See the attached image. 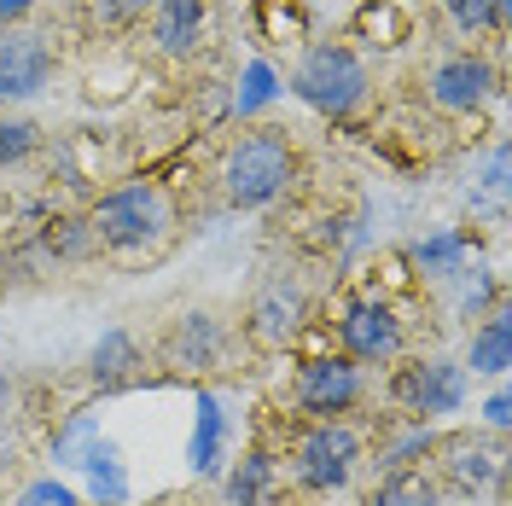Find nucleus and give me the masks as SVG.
Segmentation results:
<instances>
[{
  "mask_svg": "<svg viewBox=\"0 0 512 506\" xmlns=\"http://www.w3.org/2000/svg\"><path fill=\"white\" fill-rule=\"evenodd\" d=\"M94 245L117 262H152L175 239V198L158 181H123L94 204Z\"/></svg>",
  "mask_w": 512,
  "mask_h": 506,
  "instance_id": "obj_1",
  "label": "nucleus"
},
{
  "mask_svg": "<svg viewBox=\"0 0 512 506\" xmlns=\"http://www.w3.org/2000/svg\"><path fill=\"white\" fill-rule=\"evenodd\" d=\"M222 198L233 210H268L274 198H286L297 181V146L286 128H245L222 152Z\"/></svg>",
  "mask_w": 512,
  "mask_h": 506,
  "instance_id": "obj_2",
  "label": "nucleus"
},
{
  "mask_svg": "<svg viewBox=\"0 0 512 506\" xmlns=\"http://www.w3.org/2000/svg\"><path fill=\"white\" fill-rule=\"evenodd\" d=\"M367 88H373V76H367L361 53L344 47V41H315V47H303V59L291 64V94L309 111H320V117H350L367 99Z\"/></svg>",
  "mask_w": 512,
  "mask_h": 506,
  "instance_id": "obj_3",
  "label": "nucleus"
},
{
  "mask_svg": "<svg viewBox=\"0 0 512 506\" xmlns=\"http://www.w3.org/2000/svg\"><path fill=\"white\" fill-rule=\"evenodd\" d=\"M361 460H367V448H361V431H355L350 419H309L297 431V443H291V477L309 495L350 489V477L361 472Z\"/></svg>",
  "mask_w": 512,
  "mask_h": 506,
  "instance_id": "obj_4",
  "label": "nucleus"
},
{
  "mask_svg": "<svg viewBox=\"0 0 512 506\" xmlns=\"http://www.w3.org/2000/svg\"><path fill=\"white\" fill-rule=\"evenodd\" d=\"M390 402L408 413L414 425L448 419V413L466 408V367H460V361H443V355L402 361V367L390 373Z\"/></svg>",
  "mask_w": 512,
  "mask_h": 506,
  "instance_id": "obj_5",
  "label": "nucleus"
},
{
  "mask_svg": "<svg viewBox=\"0 0 512 506\" xmlns=\"http://www.w3.org/2000/svg\"><path fill=\"white\" fill-rule=\"evenodd\" d=\"M338 355H350L355 367H390L402 361L408 349V332H402V315L390 297H350L338 309Z\"/></svg>",
  "mask_w": 512,
  "mask_h": 506,
  "instance_id": "obj_6",
  "label": "nucleus"
},
{
  "mask_svg": "<svg viewBox=\"0 0 512 506\" xmlns=\"http://www.w3.org/2000/svg\"><path fill=\"white\" fill-rule=\"evenodd\" d=\"M361 396H367V379L350 355H309L291 379V408L303 419H344L361 408Z\"/></svg>",
  "mask_w": 512,
  "mask_h": 506,
  "instance_id": "obj_7",
  "label": "nucleus"
},
{
  "mask_svg": "<svg viewBox=\"0 0 512 506\" xmlns=\"http://www.w3.org/2000/svg\"><path fill=\"white\" fill-rule=\"evenodd\" d=\"M437 454V489H454L460 501H478L489 489H501L507 477V448L495 437H448V443L431 448Z\"/></svg>",
  "mask_w": 512,
  "mask_h": 506,
  "instance_id": "obj_8",
  "label": "nucleus"
},
{
  "mask_svg": "<svg viewBox=\"0 0 512 506\" xmlns=\"http://www.w3.org/2000/svg\"><path fill=\"white\" fill-rule=\"evenodd\" d=\"M227 326L210 309H187V315L169 320V332H163V367L169 373H181V379H204V373H222L227 361Z\"/></svg>",
  "mask_w": 512,
  "mask_h": 506,
  "instance_id": "obj_9",
  "label": "nucleus"
},
{
  "mask_svg": "<svg viewBox=\"0 0 512 506\" xmlns=\"http://www.w3.org/2000/svg\"><path fill=\"white\" fill-rule=\"evenodd\" d=\"M53 82V47L30 24H0V105H24Z\"/></svg>",
  "mask_w": 512,
  "mask_h": 506,
  "instance_id": "obj_10",
  "label": "nucleus"
},
{
  "mask_svg": "<svg viewBox=\"0 0 512 506\" xmlns=\"http://www.w3.org/2000/svg\"><path fill=\"white\" fill-rule=\"evenodd\" d=\"M425 94L437 111L448 117H472L483 99L501 94V76H495V64L478 59V53H443V59L431 64V76H425Z\"/></svg>",
  "mask_w": 512,
  "mask_h": 506,
  "instance_id": "obj_11",
  "label": "nucleus"
},
{
  "mask_svg": "<svg viewBox=\"0 0 512 506\" xmlns=\"http://www.w3.org/2000/svg\"><path fill=\"white\" fill-rule=\"evenodd\" d=\"M303 320H309L303 285L291 280V274H274V280L251 297V309H245V338L262 344V349H286L291 338L303 332Z\"/></svg>",
  "mask_w": 512,
  "mask_h": 506,
  "instance_id": "obj_12",
  "label": "nucleus"
},
{
  "mask_svg": "<svg viewBox=\"0 0 512 506\" xmlns=\"http://www.w3.org/2000/svg\"><path fill=\"white\" fill-rule=\"evenodd\" d=\"M227 408L216 390H192V437H187V466L192 477H222V460H227Z\"/></svg>",
  "mask_w": 512,
  "mask_h": 506,
  "instance_id": "obj_13",
  "label": "nucleus"
},
{
  "mask_svg": "<svg viewBox=\"0 0 512 506\" xmlns=\"http://www.w3.org/2000/svg\"><path fill=\"white\" fill-rule=\"evenodd\" d=\"M210 6L204 0H152V47L163 59H192L204 47Z\"/></svg>",
  "mask_w": 512,
  "mask_h": 506,
  "instance_id": "obj_14",
  "label": "nucleus"
},
{
  "mask_svg": "<svg viewBox=\"0 0 512 506\" xmlns=\"http://www.w3.org/2000/svg\"><path fill=\"white\" fill-rule=\"evenodd\" d=\"M280 489H286V477H280V460L268 448L239 454V466L222 477L227 506H280Z\"/></svg>",
  "mask_w": 512,
  "mask_h": 506,
  "instance_id": "obj_15",
  "label": "nucleus"
},
{
  "mask_svg": "<svg viewBox=\"0 0 512 506\" xmlns=\"http://www.w3.org/2000/svg\"><path fill=\"white\" fill-rule=\"evenodd\" d=\"M76 472L88 477V501L94 506H128V466H123V448L94 437L88 454L76 460Z\"/></svg>",
  "mask_w": 512,
  "mask_h": 506,
  "instance_id": "obj_16",
  "label": "nucleus"
},
{
  "mask_svg": "<svg viewBox=\"0 0 512 506\" xmlns=\"http://www.w3.org/2000/svg\"><path fill=\"white\" fill-rule=\"evenodd\" d=\"M466 367H472V373H483V379H501V373L512 367V320H507V303H495V309L472 326Z\"/></svg>",
  "mask_w": 512,
  "mask_h": 506,
  "instance_id": "obj_17",
  "label": "nucleus"
},
{
  "mask_svg": "<svg viewBox=\"0 0 512 506\" xmlns=\"http://www.w3.org/2000/svg\"><path fill=\"white\" fill-rule=\"evenodd\" d=\"M408 262H414L425 280H454L460 268H472V239L460 233V227H437V233H425V239H414V251H408Z\"/></svg>",
  "mask_w": 512,
  "mask_h": 506,
  "instance_id": "obj_18",
  "label": "nucleus"
},
{
  "mask_svg": "<svg viewBox=\"0 0 512 506\" xmlns=\"http://www.w3.org/2000/svg\"><path fill=\"white\" fill-rule=\"evenodd\" d=\"M88 367H94V384L99 390H123V384L140 379V344H134V332H123V326H111V332H99L94 355H88Z\"/></svg>",
  "mask_w": 512,
  "mask_h": 506,
  "instance_id": "obj_19",
  "label": "nucleus"
},
{
  "mask_svg": "<svg viewBox=\"0 0 512 506\" xmlns=\"http://www.w3.org/2000/svg\"><path fill=\"white\" fill-rule=\"evenodd\" d=\"M437 448V431L431 425H390V437H379V454H373V472L390 477V472H414L419 460H431Z\"/></svg>",
  "mask_w": 512,
  "mask_h": 506,
  "instance_id": "obj_20",
  "label": "nucleus"
},
{
  "mask_svg": "<svg viewBox=\"0 0 512 506\" xmlns=\"http://www.w3.org/2000/svg\"><path fill=\"white\" fill-rule=\"evenodd\" d=\"M355 35L373 41V47H402V41L414 35V18H408L396 0H367V6L355 12Z\"/></svg>",
  "mask_w": 512,
  "mask_h": 506,
  "instance_id": "obj_21",
  "label": "nucleus"
},
{
  "mask_svg": "<svg viewBox=\"0 0 512 506\" xmlns=\"http://www.w3.org/2000/svg\"><path fill=\"white\" fill-rule=\"evenodd\" d=\"M437 501H443L437 477H425V466H414V472L379 477V489H373V501L367 506H437Z\"/></svg>",
  "mask_w": 512,
  "mask_h": 506,
  "instance_id": "obj_22",
  "label": "nucleus"
},
{
  "mask_svg": "<svg viewBox=\"0 0 512 506\" xmlns=\"http://www.w3.org/2000/svg\"><path fill=\"white\" fill-rule=\"evenodd\" d=\"M443 12L460 35H501L512 18V0H443Z\"/></svg>",
  "mask_w": 512,
  "mask_h": 506,
  "instance_id": "obj_23",
  "label": "nucleus"
},
{
  "mask_svg": "<svg viewBox=\"0 0 512 506\" xmlns=\"http://www.w3.org/2000/svg\"><path fill=\"white\" fill-rule=\"evenodd\" d=\"M274 94H280V76H274V64H268V59H251L245 70H239L233 111H239V117H256L262 105H274Z\"/></svg>",
  "mask_w": 512,
  "mask_h": 506,
  "instance_id": "obj_24",
  "label": "nucleus"
},
{
  "mask_svg": "<svg viewBox=\"0 0 512 506\" xmlns=\"http://www.w3.org/2000/svg\"><path fill=\"white\" fill-rule=\"evenodd\" d=\"M41 251L53 256V262H82V256H94V227L88 222H47L41 233Z\"/></svg>",
  "mask_w": 512,
  "mask_h": 506,
  "instance_id": "obj_25",
  "label": "nucleus"
},
{
  "mask_svg": "<svg viewBox=\"0 0 512 506\" xmlns=\"http://www.w3.org/2000/svg\"><path fill=\"white\" fill-rule=\"evenodd\" d=\"M94 437H99V413H70L59 431H53V448H47V454H53V466H76V460L88 454Z\"/></svg>",
  "mask_w": 512,
  "mask_h": 506,
  "instance_id": "obj_26",
  "label": "nucleus"
},
{
  "mask_svg": "<svg viewBox=\"0 0 512 506\" xmlns=\"http://www.w3.org/2000/svg\"><path fill=\"white\" fill-rule=\"evenodd\" d=\"M41 146V128L24 123V117H0V169H12V163H24Z\"/></svg>",
  "mask_w": 512,
  "mask_h": 506,
  "instance_id": "obj_27",
  "label": "nucleus"
},
{
  "mask_svg": "<svg viewBox=\"0 0 512 506\" xmlns=\"http://www.w3.org/2000/svg\"><path fill=\"white\" fill-rule=\"evenodd\" d=\"M146 12H152V0H88V18L99 30H123V24L146 18Z\"/></svg>",
  "mask_w": 512,
  "mask_h": 506,
  "instance_id": "obj_28",
  "label": "nucleus"
},
{
  "mask_svg": "<svg viewBox=\"0 0 512 506\" xmlns=\"http://www.w3.org/2000/svg\"><path fill=\"white\" fill-rule=\"evenodd\" d=\"M262 30L274 35V41H297V35H303V12H297V6H291V0H262Z\"/></svg>",
  "mask_w": 512,
  "mask_h": 506,
  "instance_id": "obj_29",
  "label": "nucleus"
},
{
  "mask_svg": "<svg viewBox=\"0 0 512 506\" xmlns=\"http://www.w3.org/2000/svg\"><path fill=\"white\" fill-rule=\"evenodd\" d=\"M18 506H82V495L70 483H59V477H35L30 489L18 495Z\"/></svg>",
  "mask_w": 512,
  "mask_h": 506,
  "instance_id": "obj_30",
  "label": "nucleus"
},
{
  "mask_svg": "<svg viewBox=\"0 0 512 506\" xmlns=\"http://www.w3.org/2000/svg\"><path fill=\"white\" fill-rule=\"evenodd\" d=\"M507 419H512V402H507V390H495V396L483 402V425H489V431H507Z\"/></svg>",
  "mask_w": 512,
  "mask_h": 506,
  "instance_id": "obj_31",
  "label": "nucleus"
},
{
  "mask_svg": "<svg viewBox=\"0 0 512 506\" xmlns=\"http://www.w3.org/2000/svg\"><path fill=\"white\" fill-rule=\"evenodd\" d=\"M18 466V431H6V419H0V472H12Z\"/></svg>",
  "mask_w": 512,
  "mask_h": 506,
  "instance_id": "obj_32",
  "label": "nucleus"
},
{
  "mask_svg": "<svg viewBox=\"0 0 512 506\" xmlns=\"http://www.w3.org/2000/svg\"><path fill=\"white\" fill-rule=\"evenodd\" d=\"M35 0H0V24H24V12H30Z\"/></svg>",
  "mask_w": 512,
  "mask_h": 506,
  "instance_id": "obj_33",
  "label": "nucleus"
},
{
  "mask_svg": "<svg viewBox=\"0 0 512 506\" xmlns=\"http://www.w3.org/2000/svg\"><path fill=\"white\" fill-rule=\"evenodd\" d=\"M12 396H18V384H12V373H6V367H0V419L12 413Z\"/></svg>",
  "mask_w": 512,
  "mask_h": 506,
  "instance_id": "obj_34",
  "label": "nucleus"
}]
</instances>
